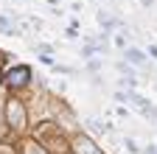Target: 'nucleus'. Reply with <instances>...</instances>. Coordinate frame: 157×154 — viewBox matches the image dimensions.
I'll return each instance as SVG.
<instances>
[{
	"instance_id": "1",
	"label": "nucleus",
	"mask_w": 157,
	"mask_h": 154,
	"mask_svg": "<svg viewBox=\"0 0 157 154\" xmlns=\"http://www.w3.org/2000/svg\"><path fill=\"white\" fill-rule=\"evenodd\" d=\"M31 137L39 143V146H45L48 154H67L70 151V137H67V132L53 123V121H42V123H36V129L31 132Z\"/></svg>"
},
{
	"instance_id": "2",
	"label": "nucleus",
	"mask_w": 157,
	"mask_h": 154,
	"mask_svg": "<svg viewBox=\"0 0 157 154\" xmlns=\"http://www.w3.org/2000/svg\"><path fill=\"white\" fill-rule=\"evenodd\" d=\"M3 123L9 126L11 134H25L28 132V109L14 95L6 98V104H3Z\"/></svg>"
},
{
	"instance_id": "3",
	"label": "nucleus",
	"mask_w": 157,
	"mask_h": 154,
	"mask_svg": "<svg viewBox=\"0 0 157 154\" xmlns=\"http://www.w3.org/2000/svg\"><path fill=\"white\" fill-rule=\"evenodd\" d=\"M34 81V70L28 65H14L9 70H3V76H0V84H3L6 90H23Z\"/></svg>"
},
{
	"instance_id": "4",
	"label": "nucleus",
	"mask_w": 157,
	"mask_h": 154,
	"mask_svg": "<svg viewBox=\"0 0 157 154\" xmlns=\"http://www.w3.org/2000/svg\"><path fill=\"white\" fill-rule=\"evenodd\" d=\"M70 151L73 154H104L101 148L95 146V140H90L87 134H76V137L70 140Z\"/></svg>"
},
{
	"instance_id": "5",
	"label": "nucleus",
	"mask_w": 157,
	"mask_h": 154,
	"mask_svg": "<svg viewBox=\"0 0 157 154\" xmlns=\"http://www.w3.org/2000/svg\"><path fill=\"white\" fill-rule=\"evenodd\" d=\"M124 59H126L132 67H143V70H149V56H146L140 48H124Z\"/></svg>"
},
{
	"instance_id": "6",
	"label": "nucleus",
	"mask_w": 157,
	"mask_h": 154,
	"mask_svg": "<svg viewBox=\"0 0 157 154\" xmlns=\"http://www.w3.org/2000/svg\"><path fill=\"white\" fill-rule=\"evenodd\" d=\"M98 23H101L104 34H109L112 28H118V25H121V23L115 20V17H109V11H98Z\"/></svg>"
},
{
	"instance_id": "7",
	"label": "nucleus",
	"mask_w": 157,
	"mask_h": 154,
	"mask_svg": "<svg viewBox=\"0 0 157 154\" xmlns=\"http://www.w3.org/2000/svg\"><path fill=\"white\" fill-rule=\"evenodd\" d=\"M20 151H23V154H48V151H45V146H39L34 137H31V140H28L23 148H20Z\"/></svg>"
},
{
	"instance_id": "8",
	"label": "nucleus",
	"mask_w": 157,
	"mask_h": 154,
	"mask_svg": "<svg viewBox=\"0 0 157 154\" xmlns=\"http://www.w3.org/2000/svg\"><path fill=\"white\" fill-rule=\"evenodd\" d=\"M98 73V70H101V59H93V56H90V59H87V73Z\"/></svg>"
},
{
	"instance_id": "9",
	"label": "nucleus",
	"mask_w": 157,
	"mask_h": 154,
	"mask_svg": "<svg viewBox=\"0 0 157 154\" xmlns=\"http://www.w3.org/2000/svg\"><path fill=\"white\" fill-rule=\"evenodd\" d=\"M124 146H126V151H129V154H137V151H140V146H137L132 137H126V140H124Z\"/></svg>"
},
{
	"instance_id": "10",
	"label": "nucleus",
	"mask_w": 157,
	"mask_h": 154,
	"mask_svg": "<svg viewBox=\"0 0 157 154\" xmlns=\"http://www.w3.org/2000/svg\"><path fill=\"white\" fill-rule=\"evenodd\" d=\"M90 84H93L95 90H101V87H104V79H101L98 73H93V76H90Z\"/></svg>"
},
{
	"instance_id": "11",
	"label": "nucleus",
	"mask_w": 157,
	"mask_h": 154,
	"mask_svg": "<svg viewBox=\"0 0 157 154\" xmlns=\"http://www.w3.org/2000/svg\"><path fill=\"white\" fill-rule=\"evenodd\" d=\"M65 34H67V39H76V25H70V28H67Z\"/></svg>"
}]
</instances>
